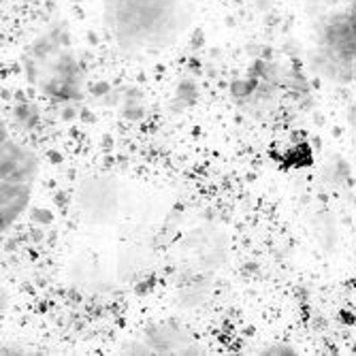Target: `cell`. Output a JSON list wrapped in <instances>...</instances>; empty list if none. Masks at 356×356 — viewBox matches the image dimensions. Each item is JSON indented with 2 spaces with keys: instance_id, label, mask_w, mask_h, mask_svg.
Wrapping results in <instances>:
<instances>
[{
  "instance_id": "5b68a950",
  "label": "cell",
  "mask_w": 356,
  "mask_h": 356,
  "mask_svg": "<svg viewBox=\"0 0 356 356\" xmlns=\"http://www.w3.org/2000/svg\"><path fill=\"white\" fill-rule=\"evenodd\" d=\"M13 122L17 128H22V131H30V128H35L37 122H39V111L35 105L30 103H22L13 109Z\"/></svg>"
},
{
  "instance_id": "52a82bcc",
  "label": "cell",
  "mask_w": 356,
  "mask_h": 356,
  "mask_svg": "<svg viewBox=\"0 0 356 356\" xmlns=\"http://www.w3.org/2000/svg\"><path fill=\"white\" fill-rule=\"evenodd\" d=\"M69 3H73V5H86V3H90V0H69Z\"/></svg>"
},
{
  "instance_id": "8992f818",
  "label": "cell",
  "mask_w": 356,
  "mask_h": 356,
  "mask_svg": "<svg viewBox=\"0 0 356 356\" xmlns=\"http://www.w3.org/2000/svg\"><path fill=\"white\" fill-rule=\"evenodd\" d=\"M263 354H288L290 356V354H295V350L284 343H277V348H267V350H263Z\"/></svg>"
},
{
  "instance_id": "3957f363",
  "label": "cell",
  "mask_w": 356,
  "mask_h": 356,
  "mask_svg": "<svg viewBox=\"0 0 356 356\" xmlns=\"http://www.w3.org/2000/svg\"><path fill=\"white\" fill-rule=\"evenodd\" d=\"M24 75L30 86L56 105L81 101L86 69L71 43L67 26H51L28 45L24 54Z\"/></svg>"
},
{
  "instance_id": "277c9868",
  "label": "cell",
  "mask_w": 356,
  "mask_h": 356,
  "mask_svg": "<svg viewBox=\"0 0 356 356\" xmlns=\"http://www.w3.org/2000/svg\"><path fill=\"white\" fill-rule=\"evenodd\" d=\"M3 186H35L39 175V156L24 143L7 137L3 126Z\"/></svg>"
},
{
  "instance_id": "7a4b0ae2",
  "label": "cell",
  "mask_w": 356,
  "mask_h": 356,
  "mask_svg": "<svg viewBox=\"0 0 356 356\" xmlns=\"http://www.w3.org/2000/svg\"><path fill=\"white\" fill-rule=\"evenodd\" d=\"M307 64L329 83H356V0H316Z\"/></svg>"
},
{
  "instance_id": "6da1fadb",
  "label": "cell",
  "mask_w": 356,
  "mask_h": 356,
  "mask_svg": "<svg viewBox=\"0 0 356 356\" xmlns=\"http://www.w3.org/2000/svg\"><path fill=\"white\" fill-rule=\"evenodd\" d=\"M107 37L124 54H154L173 45L190 26V0H101Z\"/></svg>"
}]
</instances>
